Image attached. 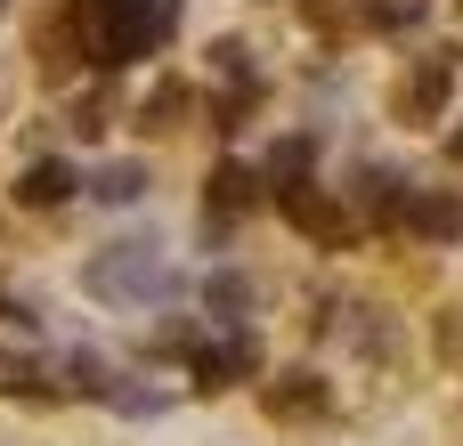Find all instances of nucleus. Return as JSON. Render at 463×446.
<instances>
[{
  "instance_id": "nucleus-1",
  "label": "nucleus",
  "mask_w": 463,
  "mask_h": 446,
  "mask_svg": "<svg viewBox=\"0 0 463 446\" xmlns=\"http://www.w3.org/2000/svg\"><path fill=\"white\" fill-rule=\"evenodd\" d=\"M81 16H90L98 65H130L179 24V0H81Z\"/></svg>"
},
{
  "instance_id": "nucleus-2",
  "label": "nucleus",
  "mask_w": 463,
  "mask_h": 446,
  "mask_svg": "<svg viewBox=\"0 0 463 446\" xmlns=\"http://www.w3.org/2000/svg\"><path fill=\"white\" fill-rule=\"evenodd\" d=\"M81 284L98 293V301H122V309H146V301H171L179 293V268L155 252V244H106L90 268H81Z\"/></svg>"
},
{
  "instance_id": "nucleus-3",
  "label": "nucleus",
  "mask_w": 463,
  "mask_h": 446,
  "mask_svg": "<svg viewBox=\"0 0 463 446\" xmlns=\"http://www.w3.org/2000/svg\"><path fill=\"white\" fill-rule=\"evenodd\" d=\"M252 366H260L252 333H228V341H203V349H195V382H203V390H228V382H244Z\"/></svg>"
},
{
  "instance_id": "nucleus-4",
  "label": "nucleus",
  "mask_w": 463,
  "mask_h": 446,
  "mask_svg": "<svg viewBox=\"0 0 463 446\" xmlns=\"http://www.w3.org/2000/svg\"><path fill=\"white\" fill-rule=\"evenodd\" d=\"M309 163H317V146H309V138H285V146L269 154V187H277V203H285V211L309 195Z\"/></svg>"
},
{
  "instance_id": "nucleus-5",
  "label": "nucleus",
  "mask_w": 463,
  "mask_h": 446,
  "mask_svg": "<svg viewBox=\"0 0 463 446\" xmlns=\"http://www.w3.org/2000/svg\"><path fill=\"white\" fill-rule=\"evenodd\" d=\"M81 187V171L73 163H33L24 179H16V203H33V211H49V203H65Z\"/></svg>"
},
{
  "instance_id": "nucleus-6",
  "label": "nucleus",
  "mask_w": 463,
  "mask_h": 446,
  "mask_svg": "<svg viewBox=\"0 0 463 446\" xmlns=\"http://www.w3.org/2000/svg\"><path fill=\"white\" fill-rule=\"evenodd\" d=\"M244 203H252V171H244V163H220V171H212V195H203V219L220 211V228H228Z\"/></svg>"
},
{
  "instance_id": "nucleus-7",
  "label": "nucleus",
  "mask_w": 463,
  "mask_h": 446,
  "mask_svg": "<svg viewBox=\"0 0 463 446\" xmlns=\"http://www.w3.org/2000/svg\"><path fill=\"white\" fill-rule=\"evenodd\" d=\"M269 406H285V414H317L326 390H317V374H285V382H269Z\"/></svg>"
},
{
  "instance_id": "nucleus-8",
  "label": "nucleus",
  "mask_w": 463,
  "mask_h": 446,
  "mask_svg": "<svg viewBox=\"0 0 463 446\" xmlns=\"http://www.w3.org/2000/svg\"><path fill=\"white\" fill-rule=\"evenodd\" d=\"M138 195H146V171L138 163H106L98 171V203H138Z\"/></svg>"
},
{
  "instance_id": "nucleus-9",
  "label": "nucleus",
  "mask_w": 463,
  "mask_h": 446,
  "mask_svg": "<svg viewBox=\"0 0 463 446\" xmlns=\"http://www.w3.org/2000/svg\"><path fill=\"white\" fill-rule=\"evenodd\" d=\"M203 301H212L220 317H236V309L252 301V284H244V276H212V284H203Z\"/></svg>"
},
{
  "instance_id": "nucleus-10",
  "label": "nucleus",
  "mask_w": 463,
  "mask_h": 446,
  "mask_svg": "<svg viewBox=\"0 0 463 446\" xmlns=\"http://www.w3.org/2000/svg\"><path fill=\"white\" fill-rule=\"evenodd\" d=\"M0 390H41V374L24 358H0Z\"/></svg>"
},
{
  "instance_id": "nucleus-11",
  "label": "nucleus",
  "mask_w": 463,
  "mask_h": 446,
  "mask_svg": "<svg viewBox=\"0 0 463 446\" xmlns=\"http://www.w3.org/2000/svg\"><path fill=\"white\" fill-rule=\"evenodd\" d=\"M456 154H463V130H456Z\"/></svg>"
}]
</instances>
